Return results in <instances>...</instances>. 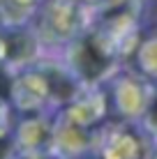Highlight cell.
<instances>
[{
    "instance_id": "2",
    "label": "cell",
    "mask_w": 157,
    "mask_h": 159,
    "mask_svg": "<svg viewBox=\"0 0 157 159\" xmlns=\"http://www.w3.org/2000/svg\"><path fill=\"white\" fill-rule=\"evenodd\" d=\"M148 122L150 127H153V131H157V97L153 99V104H150V113H148Z\"/></svg>"
},
{
    "instance_id": "1",
    "label": "cell",
    "mask_w": 157,
    "mask_h": 159,
    "mask_svg": "<svg viewBox=\"0 0 157 159\" xmlns=\"http://www.w3.org/2000/svg\"><path fill=\"white\" fill-rule=\"evenodd\" d=\"M74 65L85 79H95L106 69V58L93 46L90 42H83L74 53Z\"/></svg>"
},
{
    "instance_id": "3",
    "label": "cell",
    "mask_w": 157,
    "mask_h": 159,
    "mask_svg": "<svg viewBox=\"0 0 157 159\" xmlns=\"http://www.w3.org/2000/svg\"><path fill=\"white\" fill-rule=\"evenodd\" d=\"M7 95H9V76L0 72V97H7Z\"/></svg>"
},
{
    "instance_id": "4",
    "label": "cell",
    "mask_w": 157,
    "mask_h": 159,
    "mask_svg": "<svg viewBox=\"0 0 157 159\" xmlns=\"http://www.w3.org/2000/svg\"><path fill=\"white\" fill-rule=\"evenodd\" d=\"M7 152H9V143L7 141H0V159L7 157Z\"/></svg>"
}]
</instances>
